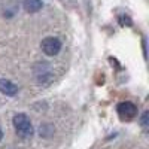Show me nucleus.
Listing matches in <instances>:
<instances>
[{"mask_svg":"<svg viewBox=\"0 0 149 149\" xmlns=\"http://www.w3.org/2000/svg\"><path fill=\"white\" fill-rule=\"evenodd\" d=\"M14 127H15L17 134L22 139H30L34 133L31 121L26 113H17L14 116Z\"/></svg>","mask_w":149,"mask_h":149,"instance_id":"1","label":"nucleus"},{"mask_svg":"<svg viewBox=\"0 0 149 149\" xmlns=\"http://www.w3.org/2000/svg\"><path fill=\"white\" fill-rule=\"evenodd\" d=\"M40 48H42V51H43L45 55L54 57V55H57L61 51V42L57 39V37L49 36V37H45V39L42 40Z\"/></svg>","mask_w":149,"mask_h":149,"instance_id":"2","label":"nucleus"},{"mask_svg":"<svg viewBox=\"0 0 149 149\" xmlns=\"http://www.w3.org/2000/svg\"><path fill=\"white\" fill-rule=\"evenodd\" d=\"M118 113L122 119H133L136 115H137V106L131 102H122L118 104L116 107Z\"/></svg>","mask_w":149,"mask_h":149,"instance_id":"3","label":"nucleus"},{"mask_svg":"<svg viewBox=\"0 0 149 149\" xmlns=\"http://www.w3.org/2000/svg\"><path fill=\"white\" fill-rule=\"evenodd\" d=\"M34 74H36V79L39 84H48L52 79V70L45 63H40L34 67Z\"/></svg>","mask_w":149,"mask_h":149,"instance_id":"4","label":"nucleus"},{"mask_svg":"<svg viewBox=\"0 0 149 149\" xmlns=\"http://www.w3.org/2000/svg\"><path fill=\"white\" fill-rule=\"evenodd\" d=\"M0 93L5 95H15L18 93V85L8 79H0Z\"/></svg>","mask_w":149,"mask_h":149,"instance_id":"5","label":"nucleus"},{"mask_svg":"<svg viewBox=\"0 0 149 149\" xmlns=\"http://www.w3.org/2000/svg\"><path fill=\"white\" fill-rule=\"evenodd\" d=\"M43 6V2L42 0H24V10L27 12V14H36V12H39Z\"/></svg>","mask_w":149,"mask_h":149,"instance_id":"6","label":"nucleus"},{"mask_svg":"<svg viewBox=\"0 0 149 149\" xmlns=\"http://www.w3.org/2000/svg\"><path fill=\"white\" fill-rule=\"evenodd\" d=\"M140 125L143 127V130H148V125H149V112L145 110L142 113V118H140Z\"/></svg>","mask_w":149,"mask_h":149,"instance_id":"7","label":"nucleus"},{"mask_svg":"<svg viewBox=\"0 0 149 149\" xmlns=\"http://www.w3.org/2000/svg\"><path fill=\"white\" fill-rule=\"evenodd\" d=\"M3 139V131H2V128H0V140Z\"/></svg>","mask_w":149,"mask_h":149,"instance_id":"8","label":"nucleus"}]
</instances>
